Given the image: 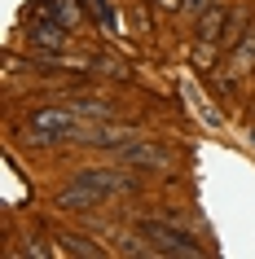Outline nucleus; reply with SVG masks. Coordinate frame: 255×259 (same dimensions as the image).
Returning <instances> with one entry per match:
<instances>
[{"mask_svg":"<svg viewBox=\"0 0 255 259\" xmlns=\"http://www.w3.org/2000/svg\"><path fill=\"white\" fill-rule=\"evenodd\" d=\"M123 189H132V180L115 167H80L70 176V185L57 193V206L62 211H88V206H101L106 198H115Z\"/></svg>","mask_w":255,"mask_h":259,"instance_id":"obj_1","label":"nucleus"},{"mask_svg":"<svg viewBox=\"0 0 255 259\" xmlns=\"http://www.w3.org/2000/svg\"><path fill=\"white\" fill-rule=\"evenodd\" d=\"M27 132L31 141H40V145H53V141H66V137H80V110H62V106H44L35 110L27 119Z\"/></svg>","mask_w":255,"mask_h":259,"instance_id":"obj_2","label":"nucleus"},{"mask_svg":"<svg viewBox=\"0 0 255 259\" xmlns=\"http://www.w3.org/2000/svg\"><path fill=\"white\" fill-rule=\"evenodd\" d=\"M136 233H141L145 242H154V250H163V255H180V259H198L202 255V242L194 233L172 229V224H163V220H141Z\"/></svg>","mask_w":255,"mask_h":259,"instance_id":"obj_3","label":"nucleus"},{"mask_svg":"<svg viewBox=\"0 0 255 259\" xmlns=\"http://www.w3.org/2000/svg\"><path fill=\"white\" fill-rule=\"evenodd\" d=\"M115 154H119L123 167H136V171H150V176L172 171V154L163 145H154V141H123V145H115Z\"/></svg>","mask_w":255,"mask_h":259,"instance_id":"obj_4","label":"nucleus"},{"mask_svg":"<svg viewBox=\"0 0 255 259\" xmlns=\"http://www.w3.org/2000/svg\"><path fill=\"white\" fill-rule=\"evenodd\" d=\"M70 31L62 27V22H53V18H40V14H27V40L35 44V49H44V53H57L62 44H66Z\"/></svg>","mask_w":255,"mask_h":259,"instance_id":"obj_5","label":"nucleus"},{"mask_svg":"<svg viewBox=\"0 0 255 259\" xmlns=\"http://www.w3.org/2000/svg\"><path fill=\"white\" fill-rule=\"evenodd\" d=\"M27 14H40V18H53V22H62V27H80L84 22V5L80 0H35Z\"/></svg>","mask_w":255,"mask_h":259,"instance_id":"obj_6","label":"nucleus"},{"mask_svg":"<svg viewBox=\"0 0 255 259\" xmlns=\"http://www.w3.org/2000/svg\"><path fill=\"white\" fill-rule=\"evenodd\" d=\"M229 22H233V14H229L225 5H211V9L198 18V44H220L225 31H229Z\"/></svg>","mask_w":255,"mask_h":259,"instance_id":"obj_7","label":"nucleus"},{"mask_svg":"<svg viewBox=\"0 0 255 259\" xmlns=\"http://www.w3.org/2000/svg\"><path fill=\"white\" fill-rule=\"evenodd\" d=\"M255 66V27L242 35V44H233V53H229V75H246Z\"/></svg>","mask_w":255,"mask_h":259,"instance_id":"obj_8","label":"nucleus"},{"mask_svg":"<svg viewBox=\"0 0 255 259\" xmlns=\"http://www.w3.org/2000/svg\"><path fill=\"white\" fill-rule=\"evenodd\" d=\"M57 242H62V250H70V255H84V259H97V255H106L101 246H93L88 237H80V233H57Z\"/></svg>","mask_w":255,"mask_h":259,"instance_id":"obj_9","label":"nucleus"},{"mask_svg":"<svg viewBox=\"0 0 255 259\" xmlns=\"http://www.w3.org/2000/svg\"><path fill=\"white\" fill-rule=\"evenodd\" d=\"M84 9H93V18L97 22H106V31H115V9H110L106 0H80Z\"/></svg>","mask_w":255,"mask_h":259,"instance_id":"obj_10","label":"nucleus"},{"mask_svg":"<svg viewBox=\"0 0 255 259\" xmlns=\"http://www.w3.org/2000/svg\"><path fill=\"white\" fill-rule=\"evenodd\" d=\"M211 5H215V0H185V9H189L194 18H202L207 9H211Z\"/></svg>","mask_w":255,"mask_h":259,"instance_id":"obj_11","label":"nucleus"},{"mask_svg":"<svg viewBox=\"0 0 255 259\" xmlns=\"http://www.w3.org/2000/svg\"><path fill=\"white\" fill-rule=\"evenodd\" d=\"M159 14H172V9H185V0H150Z\"/></svg>","mask_w":255,"mask_h":259,"instance_id":"obj_12","label":"nucleus"}]
</instances>
